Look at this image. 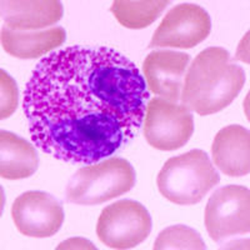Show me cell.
Instances as JSON below:
<instances>
[{"label": "cell", "instance_id": "cell-1", "mask_svg": "<svg viewBox=\"0 0 250 250\" xmlns=\"http://www.w3.org/2000/svg\"><path fill=\"white\" fill-rule=\"evenodd\" d=\"M148 100L144 77L125 55L75 45L38 62L23 110L37 148L58 160L91 165L137 137Z\"/></svg>", "mask_w": 250, "mask_h": 250}, {"label": "cell", "instance_id": "cell-2", "mask_svg": "<svg viewBox=\"0 0 250 250\" xmlns=\"http://www.w3.org/2000/svg\"><path fill=\"white\" fill-rule=\"evenodd\" d=\"M245 84L242 66L230 62L225 49L200 51L189 65L183 84L182 105L199 115H210L230 105Z\"/></svg>", "mask_w": 250, "mask_h": 250}, {"label": "cell", "instance_id": "cell-3", "mask_svg": "<svg viewBox=\"0 0 250 250\" xmlns=\"http://www.w3.org/2000/svg\"><path fill=\"white\" fill-rule=\"evenodd\" d=\"M219 182L209 156L200 149L167 160L156 179L160 194L176 205L198 204Z\"/></svg>", "mask_w": 250, "mask_h": 250}, {"label": "cell", "instance_id": "cell-4", "mask_svg": "<svg viewBox=\"0 0 250 250\" xmlns=\"http://www.w3.org/2000/svg\"><path fill=\"white\" fill-rule=\"evenodd\" d=\"M135 180L133 165L114 156L79 169L66 185V200L77 205L103 204L130 191Z\"/></svg>", "mask_w": 250, "mask_h": 250}, {"label": "cell", "instance_id": "cell-5", "mask_svg": "<svg viewBox=\"0 0 250 250\" xmlns=\"http://www.w3.org/2000/svg\"><path fill=\"white\" fill-rule=\"evenodd\" d=\"M205 227L210 239L227 244L250 230V193L242 185H225L210 195L205 207Z\"/></svg>", "mask_w": 250, "mask_h": 250}, {"label": "cell", "instance_id": "cell-6", "mask_svg": "<svg viewBox=\"0 0 250 250\" xmlns=\"http://www.w3.org/2000/svg\"><path fill=\"white\" fill-rule=\"evenodd\" d=\"M151 231V216L135 200H119L104 208L98 219L97 235L110 249H131Z\"/></svg>", "mask_w": 250, "mask_h": 250}, {"label": "cell", "instance_id": "cell-7", "mask_svg": "<svg viewBox=\"0 0 250 250\" xmlns=\"http://www.w3.org/2000/svg\"><path fill=\"white\" fill-rule=\"evenodd\" d=\"M143 124L148 144L163 151L183 148L194 133L191 111L160 97L149 100Z\"/></svg>", "mask_w": 250, "mask_h": 250}, {"label": "cell", "instance_id": "cell-8", "mask_svg": "<svg viewBox=\"0 0 250 250\" xmlns=\"http://www.w3.org/2000/svg\"><path fill=\"white\" fill-rule=\"evenodd\" d=\"M211 20L196 4H179L170 9L154 33L149 48L191 49L210 34Z\"/></svg>", "mask_w": 250, "mask_h": 250}, {"label": "cell", "instance_id": "cell-9", "mask_svg": "<svg viewBox=\"0 0 250 250\" xmlns=\"http://www.w3.org/2000/svg\"><path fill=\"white\" fill-rule=\"evenodd\" d=\"M15 227L25 236L49 238L59 231L64 223V210L54 196L44 191H26L13 203Z\"/></svg>", "mask_w": 250, "mask_h": 250}, {"label": "cell", "instance_id": "cell-10", "mask_svg": "<svg viewBox=\"0 0 250 250\" xmlns=\"http://www.w3.org/2000/svg\"><path fill=\"white\" fill-rule=\"evenodd\" d=\"M190 55L182 51L154 50L143 62L146 86L151 93L170 103H178Z\"/></svg>", "mask_w": 250, "mask_h": 250}, {"label": "cell", "instance_id": "cell-11", "mask_svg": "<svg viewBox=\"0 0 250 250\" xmlns=\"http://www.w3.org/2000/svg\"><path fill=\"white\" fill-rule=\"evenodd\" d=\"M214 164L229 176H244L250 171V135L242 125H228L219 130L211 145Z\"/></svg>", "mask_w": 250, "mask_h": 250}, {"label": "cell", "instance_id": "cell-12", "mask_svg": "<svg viewBox=\"0 0 250 250\" xmlns=\"http://www.w3.org/2000/svg\"><path fill=\"white\" fill-rule=\"evenodd\" d=\"M62 5L57 0L1 1V18L6 28L14 31H38L58 23Z\"/></svg>", "mask_w": 250, "mask_h": 250}, {"label": "cell", "instance_id": "cell-13", "mask_svg": "<svg viewBox=\"0 0 250 250\" xmlns=\"http://www.w3.org/2000/svg\"><path fill=\"white\" fill-rule=\"evenodd\" d=\"M66 33L60 26L38 31H14L1 29V45L12 57L35 59L55 50L65 43Z\"/></svg>", "mask_w": 250, "mask_h": 250}, {"label": "cell", "instance_id": "cell-14", "mask_svg": "<svg viewBox=\"0 0 250 250\" xmlns=\"http://www.w3.org/2000/svg\"><path fill=\"white\" fill-rule=\"evenodd\" d=\"M38 165V154L30 143L10 131L0 133V175L3 179H25L37 171Z\"/></svg>", "mask_w": 250, "mask_h": 250}, {"label": "cell", "instance_id": "cell-15", "mask_svg": "<svg viewBox=\"0 0 250 250\" xmlns=\"http://www.w3.org/2000/svg\"><path fill=\"white\" fill-rule=\"evenodd\" d=\"M170 1L165 0H143L113 1L110 12L123 26L128 29H143L151 25L165 10Z\"/></svg>", "mask_w": 250, "mask_h": 250}, {"label": "cell", "instance_id": "cell-16", "mask_svg": "<svg viewBox=\"0 0 250 250\" xmlns=\"http://www.w3.org/2000/svg\"><path fill=\"white\" fill-rule=\"evenodd\" d=\"M205 243L200 234L187 225H171L165 228L154 243V250L205 249Z\"/></svg>", "mask_w": 250, "mask_h": 250}, {"label": "cell", "instance_id": "cell-17", "mask_svg": "<svg viewBox=\"0 0 250 250\" xmlns=\"http://www.w3.org/2000/svg\"><path fill=\"white\" fill-rule=\"evenodd\" d=\"M0 119H6L18 106V88L15 80L4 70H0Z\"/></svg>", "mask_w": 250, "mask_h": 250}]
</instances>
